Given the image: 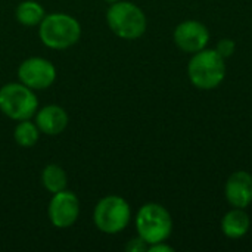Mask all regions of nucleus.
Returning a JSON list of instances; mask_svg holds the SVG:
<instances>
[{"mask_svg": "<svg viewBox=\"0 0 252 252\" xmlns=\"http://www.w3.org/2000/svg\"><path fill=\"white\" fill-rule=\"evenodd\" d=\"M188 74L190 83L201 90H213L219 87L226 77L224 58L216 49H202L193 53L189 61Z\"/></svg>", "mask_w": 252, "mask_h": 252, "instance_id": "1", "label": "nucleus"}, {"mask_svg": "<svg viewBox=\"0 0 252 252\" xmlns=\"http://www.w3.org/2000/svg\"><path fill=\"white\" fill-rule=\"evenodd\" d=\"M38 34L47 47L66 49L80 40L81 27L75 18L66 13H50L40 22Z\"/></svg>", "mask_w": 252, "mask_h": 252, "instance_id": "2", "label": "nucleus"}, {"mask_svg": "<svg viewBox=\"0 0 252 252\" xmlns=\"http://www.w3.org/2000/svg\"><path fill=\"white\" fill-rule=\"evenodd\" d=\"M106 21L114 34L126 40H136L146 31L143 10L130 1H115L106 13Z\"/></svg>", "mask_w": 252, "mask_h": 252, "instance_id": "3", "label": "nucleus"}, {"mask_svg": "<svg viewBox=\"0 0 252 252\" xmlns=\"http://www.w3.org/2000/svg\"><path fill=\"white\" fill-rule=\"evenodd\" d=\"M136 229L139 236L148 244L165 241L173 230V220L170 213L159 204L143 205L136 217Z\"/></svg>", "mask_w": 252, "mask_h": 252, "instance_id": "4", "label": "nucleus"}, {"mask_svg": "<svg viewBox=\"0 0 252 252\" xmlns=\"http://www.w3.org/2000/svg\"><path fill=\"white\" fill-rule=\"evenodd\" d=\"M131 210L128 202L121 196H105L102 198L93 213L96 227L108 235L123 232L130 223Z\"/></svg>", "mask_w": 252, "mask_h": 252, "instance_id": "5", "label": "nucleus"}, {"mask_svg": "<svg viewBox=\"0 0 252 252\" xmlns=\"http://www.w3.org/2000/svg\"><path fill=\"white\" fill-rule=\"evenodd\" d=\"M37 105L32 89L22 83H9L0 89V109L12 120H30L35 114Z\"/></svg>", "mask_w": 252, "mask_h": 252, "instance_id": "6", "label": "nucleus"}, {"mask_svg": "<svg viewBox=\"0 0 252 252\" xmlns=\"http://www.w3.org/2000/svg\"><path fill=\"white\" fill-rule=\"evenodd\" d=\"M18 77L27 87L32 90H43L53 84L56 78V69L47 59L30 58L19 65Z\"/></svg>", "mask_w": 252, "mask_h": 252, "instance_id": "7", "label": "nucleus"}, {"mask_svg": "<svg viewBox=\"0 0 252 252\" xmlns=\"http://www.w3.org/2000/svg\"><path fill=\"white\" fill-rule=\"evenodd\" d=\"M80 216V201L69 190L53 193L49 204V219L55 227L65 229L72 226Z\"/></svg>", "mask_w": 252, "mask_h": 252, "instance_id": "8", "label": "nucleus"}, {"mask_svg": "<svg viewBox=\"0 0 252 252\" xmlns=\"http://www.w3.org/2000/svg\"><path fill=\"white\" fill-rule=\"evenodd\" d=\"M210 40L208 28L199 21H185L174 30V43L186 53H196L207 47Z\"/></svg>", "mask_w": 252, "mask_h": 252, "instance_id": "9", "label": "nucleus"}, {"mask_svg": "<svg viewBox=\"0 0 252 252\" xmlns=\"http://www.w3.org/2000/svg\"><path fill=\"white\" fill-rule=\"evenodd\" d=\"M224 195L235 208H247L252 202V176L248 171H235L226 182Z\"/></svg>", "mask_w": 252, "mask_h": 252, "instance_id": "10", "label": "nucleus"}, {"mask_svg": "<svg viewBox=\"0 0 252 252\" xmlns=\"http://www.w3.org/2000/svg\"><path fill=\"white\" fill-rule=\"evenodd\" d=\"M35 124L40 131L50 134V136H56L66 128L68 114L65 112L63 108L58 105H49L37 112Z\"/></svg>", "mask_w": 252, "mask_h": 252, "instance_id": "11", "label": "nucleus"}, {"mask_svg": "<svg viewBox=\"0 0 252 252\" xmlns=\"http://www.w3.org/2000/svg\"><path fill=\"white\" fill-rule=\"evenodd\" d=\"M251 220L244 208H235L224 214L221 220V230L230 239H239L245 236L250 230Z\"/></svg>", "mask_w": 252, "mask_h": 252, "instance_id": "12", "label": "nucleus"}, {"mask_svg": "<svg viewBox=\"0 0 252 252\" xmlns=\"http://www.w3.org/2000/svg\"><path fill=\"white\" fill-rule=\"evenodd\" d=\"M46 13L44 9L40 3L34 1V0H27L19 3L18 9H16V19L27 27H34L38 25L43 19H44Z\"/></svg>", "mask_w": 252, "mask_h": 252, "instance_id": "13", "label": "nucleus"}, {"mask_svg": "<svg viewBox=\"0 0 252 252\" xmlns=\"http://www.w3.org/2000/svg\"><path fill=\"white\" fill-rule=\"evenodd\" d=\"M41 182H43V186L50 193H58L61 190H65L68 179H66V173L63 171V168H61L56 164H50L43 170Z\"/></svg>", "mask_w": 252, "mask_h": 252, "instance_id": "14", "label": "nucleus"}, {"mask_svg": "<svg viewBox=\"0 0 252 252\" xmlns=\"http://www.w3.org/2000/svg\"><path fill=\"white\" fill-rule=\"evenodd\" d=\"M38 131L40 130L37 124L28 120H22L15 128V140L22 148H31L38 140Z\"/></svg>", "mask_w": 252, "mask_h": 252, "instance_id": "15", "label": "nucleus"}, {"mask_svg": "<svg viewBox=\"0 0 252 252\" xmlns=\"http://www.w3.org/2000/svg\"><path fill=\"white\" fill-rule=\"evenodd\" d=\"M235 49H236V44H235V41L230 40V38H221V40L217 43V47H216V50L219 52V55L223 56L224 59H226V58H230V56L235 53Z\"/></svg>", "mask_w": 252, "mask_h": 252, "instance_id": "16", "label": "nucleus"}, {"mask_svg": "<svg viewBox=\"0 0 252 252\" xmlns=\"http://www.w3.org/2000/svg\"><path fill=\"white\" fill-rule=\"evenodd\" d=\"M148 244L139 236V238H134V239H131L127 245H126V250L128 252H143V251H148Z\"/></svg>", "mask_w": 252, "mask_h": 252, "instance_id": "17", "label": "nucleus"}, {"mask_svg": "<svg viewBox=\"0 0 252 252\" xmlns=\"http://www.w3.org/2000/svg\"><path fill=\"white\" fill-rule=\"evenodd\" d=\"M165 241H162V242H157V244H152V245H149L148 247V251L151 252H173L174 250L170 247V245H167V244H164Z\"/></svg>", "mask_w": 252, "mask_h": 252, "instance_id": "18", "label": "nucleus"}, {"mask_svg": "<svg viewBox=\"0 0 252 252\" xmlns=\"http://www.w3.org/2000/svg\"><path fill=\"white\" fill-rule=\"evenodd\" d=\"M105 1H108V3H115V1H118V0H105Z\"/></svg>", "mask_w": 252, "mask_h": 252, "instance_id": "19", "label": "nucleus"}]
</instances>
